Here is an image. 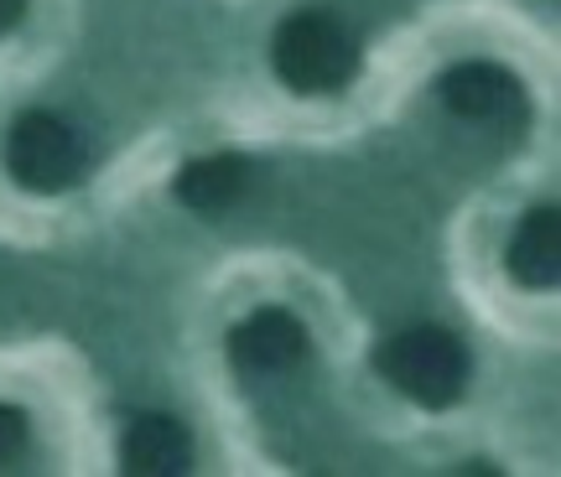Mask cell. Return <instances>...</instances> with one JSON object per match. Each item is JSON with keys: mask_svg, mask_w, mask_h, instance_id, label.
<instances>
[{"mask_svg": "<svg viewBox=\"0 0 561 477\" xmlns=\"http://www.w3.org/2000/svg\"><path fill=\"white\" fill-rule=\"evenodd\" d=\"M276 79L297 94H333L359 73V42L328 11H297L276 26L271 42Z\"/></svg>", "mask_w": 561, "mask_h": 477, "instance_id": "6da1fadb", "label": "cell"}, {"mask_svg": "<svg viewBox=\"0 0 561 477\" xmlns=\"http://www.w3.org/2000/svg\"><path fill=\"white\" fill-rule=\"evenodd\" d=\"M375 369L405 399H416L426 410H447L468 389V353H462V342L447 327H432V322L385 338L380 353H375Z\"/></svg>", "mask_w": 561, "mask_h": 477, "instance_id": "7a4b0ae2", "label": "cell"}, {"mask_svg": "<svg viewBox=\"0 0 561 477\" xmlns=\"http://www.w3.org/2000/svg\"><path fill=\"white\" fill-rule=\"evenodd\" d=\"M5 166L26 193H68L89 166V146L62 115L26 109L5 136Z\"/></svg>", "mask_w": 561, "mask_h": 477, "instance_id": "3957f363", "label": "cell"}, {"mask_svg": "<svg viewBox=\"0 0 561 477\" xmlns=\"http://www.w3.org/2000/svg\"><path fill=\"white\" fill-rule=\"evenodd\" d=\"M229 358L250 379L286 374V369H297L307 358V327L291 312H280V306H261L229 333Z\"/></svg>", "mask_w": 561, "mask_h": 477, "instance_id": "277c9868", "label": "cell"}, {"mask_svg": "<svg viewBox=\"0 0 561 477\" xmlns=\"http://www.w3.org/2000/svg\"><path fill=\"white\" fill-rule=\"evenodd\" d=\"M121 467L130 477H182L193 467V437L172 416H136L121 437Z\"/></svg>", "mask_w": 561, "mask_h": 477, "instance_id": "5b68a950", "label": "cell"}, {"mask_svg": "<svg viewBox=\"0 0 561 477\" xmlns=\"http://www.w3.org/2000/svg\"><path fill=\"white\" fill-rule=\"evenodd\" d=\"M442 104L458 119H510L520 104V83L494 62H458L442 79Z\"/></svg>", "mask_w": 561, "mask_h": 477, "instance_id": "8992f818", "label": "cell"}, {"mask_svg": "<svg viewBox=\"0 0 561 477\" xmlns=\"http://www.w3.org/2000/svg\"><path fill=\"white\" fill-rule=\"evenodd\" d=\"M510 276L530 286V291H546V286H557L561 280V213L557 208H530L510 238Z\"/></svg>", "mask_w": 561, "mask_h": 477, "instance_id": "52a82bcc", "label": "cell"}, {"mask_svg": "<svg viewBox=\"0 0 561 477\" xmlns=\"http://www.w3.org/2000/svg\"><path fill=\"white\" fill-rule=\"evenodd\" d=\"M244 187H250V161L244 156H198L178 172L172 198L193 213H224L244 198Z\"/></svg>", "mask_w": 561, "mask_h": 477, "instance_id": "ba28073f", "label": "cell"}, {"mask_svg": "<svg viewBox=\"0 0 561 477\" xmlns=\"http://www.w3.org/2000/svg\"><path fill=\"white\" fill-rule=\"evenodd\" d=\"M26 441H32V426L16 405H0V473H11L21 457H26Z\"/></svg>", "mask_w": 561, "mask_h": 477, "instance_id": "9c48e42d", "label": "cell"}, {"mask_svg": "<svg viewBox=\"0 0 561 477\" xmlns=\"http://www.w3.org/2000/svg\"><path fill=\"white\" fill-rule=\"evenodd\" d=\"M21 11H26V0H0V32H11L21 21Z\"/></svg>", "mask_w": 561, "mask_h": 477, "instance_id": "30bf717a", "label": "cell"}]
</instances>
